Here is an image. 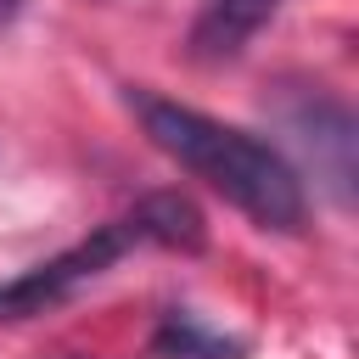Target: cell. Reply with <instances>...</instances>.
Listing matches in <instances>:
<instances>
[{
    "instance_id": "3",
    "label": "cell",
    "mask_w": 359,
    "mask_h": 359,
    "mask_svg": "<svg viewBox=\"0 0 359 359\" xmlns=\"http://www.w3.org/2000/svg\"><path fill=\"white\" fill-rule=\"evenodd\" d=\"M280 118H286V135L314 163V180L325 185V196L337 208H353V174H359L353 168V157H359V123H353V112L337 95H325V90H297L280 107Z\"/></svg>"
},
{
    "instance_id": "1",
    "label": "cell",
    "mask_w": 359,
    "mask_h": 359,
    "mask_svg": "<svg viewBox=\"0 0 359 359\" xmlns=\"http://www.w3.org/2000/svg\"><path fill=\"white\" fill-rule=\"evenodd\" d=\"M129 107H135L146 140L163 157H174L185 174L208 180L258 230H275V236L303 230L309 196H303V180L286 163V151H275L252 129L219 123V118H208V112H196L185 101H168V95H151V90H129Z\"/></svg>"
},
{
    "instance_id": "5",
    "label": "cell",
    "mask_w": 359,
    "mask_h": 359,
    "mask_svg": "<svg viewBox=\"0 0 359 359\" xmlns=\"http://www.w3.org/2000/svg\"><path fill=\"white\" fill-rule=\"evenodd\" d=\"M151 353L157 359H241L247 348L224 331H208L191 309H168L151 331Z\"/></svg>"
},
{
    "instance_id": "6",
    "label": "cell",
    "mask_w": 359,
    "mask_h": 359,
    "mask_svg": "<svg viewBox=\"0 0 359 359\" xmlns=\"http://www.w3.org/2000/svg\"><path fill=\"white\" fill-rule=\"evenodd\" d=\"M17 11H22V0H0V28H11V22H17Z\"/></svg>"
},
{
    "instance_id": "4",
    "label": "cell",
    "mask_w": 359,
    "mask_h": 359,
    "mask_svg": "<svg viewBox=\"0 0 359 359\" xmlns=\"http://www.w3.org/2000/svg\"><path fill=\"white\" fill-rule=\"evenodd\" d=\"M275 11H280V0H202L191 17V34H185V56L202 67L236 62L275 22Z\"/></svg>"
},
{
    "instance_id": "2",
    "label": "cell",
    "mask_w": 359,
    "mask_h": 359,
    "mask_svg": "<svg viewBox=\"0 0 359 359\" xmlns=\"http://www.w3.org/2000/svg\"><path fill=\"white\" fill-rule=\"evenodd\" d=\"M208 241V224H202V208L185 196V191H151L140 196L135 208H123L118 219L95 224L84 241H73L67 252L0 280V325H17V320H34V314H50L62 309L67 297H79L90 280H101L118 258H129L135 247H168V252H202Z\"/></svg>"
}]
</instances>
